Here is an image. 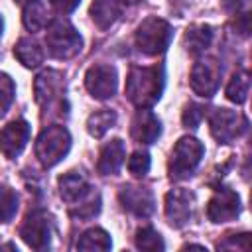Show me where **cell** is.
<instances>
[{"instance_id":"obj_1","label":"cell","mask_w":252,"mask_h":252,"mask_svg":"<svg viewBox=\"0 0 252 252\" xmlns=\"http://www.w3.org/2000/svg\"><path fill=\"white\" fill-rule=\"evenodd\" d=\"M163 91V67H132L126 77V96L138 108H148L159 100Z\"/></svg>"},{"instance_id":"obj_2","label":"cell","mask_w":252,"mask_h":252,"mask_svg":"<svg viewBox=\"0 0 252 252\" xmlns=\"http://www.w3.org/2000/svg\"><path fill=\"white\" fill-rule=\"evenodd\" d=\"M71 148V136L65 126H47L35 140V158L43 167L59 163Z\"/></svg>"},{"instance_id":"obj_3","label":"cell","mask_w":252,"mask_h":252,"mask_svg":"<svg viewBox=\"0 0 252 252\" xmlns=\"http://www.w3.org/2000/svg\"><path fill=\"white\" fill-rule=\"evenodd\" d=\"M45 45L55 59H71L81 51L83 39L67 20H55L47 28Z\"/></svg>"},{"instance_id":"obj_4","label":"cell","mask_w":252,"mask_h":252,"mask_svg":"<svg viewBox=\"0 0 252 252\" xmlns=\"http://www.w3.org/2000/svg\"><path fill=\"white\" fill-rule=\"evenodd\" d=\"M205 154L203 144L197 138L191 136H183L171 150V158H169V175L175 179H183L189 177L197 165L201 163Z\"/></svg>"},{"instance_id":"obj_5","label":"cell","mask_w":252,"mask_h":252,"mask_svg":"<svg viewBox=\"0 0 252 252\" xmlns=\"http://www.w3.org/2000/svg\"><path fill=\"white\" fill-rule=\"evenodd\" d=\"M171 41V28L161 18H146L136 30V45L146 55H159Z\"/></svg>"},{"instance_id":"obj_6","label":"cell","mask_w":252,"mask_h":252,"mask_svg":"<svg viewBox=\"0 0 252 252\" xmlns=\"http://www.w3.org/2000/svg\"><path fill=\"white\" fill-rule=\"evenodd\" d=\"M209 124H211V134L220 144H228V142L236 140L248 128V120L230 108H217L211 114Z\"/></svg>"},{"instance_id":"obj_7","label":"cell","mask_w":252,"mask_h":252,"mask_svg":"<svg viewBox=\"0 0 252 252\" xmlns=\"http://www.w3.org/2000/svg\"><path fill=\"white\" fill-rule=\"evenodd\" d=\"M220 65L217 59L213 57H205L201 61H197L191 69V77H189V83H191V89L199 94V96H213L215 91L219 89V83H220Z\"/></svg>"},{"instance_id":"obj_8","label":"cell","mask_w":252,"mask_h":252,"mask_svg":"<svg viewBox=\"0 0 252 252\" xmlns=\"http://www.w3.org/2000/svg\"><path fill=\"white\" fill-rule=\"evenodd\" d=\"M20 236L24 238V242L30 248L35 250H43L49 246L51 240V219L45 211L37 209L33 213H30L20 228Z\"/></svg>"},{"instance_id":"obj_9","label":"cell","mask_w":252,"mask_h":252,"mask_svg":"<svg viewBox=\"0 0 252 252\" xmlns=\"http://www.w3.org/2000/svg\"><path fill=\"white\" fill-rule=\"evenodd\" d=\"M240 213V197L236 191L228 187L217 189V193L211 197L207 205V217L213 222H228L236 219Z\"/></svg>"},{"instance_id":"obj_10","label":"cell","mask_w":252,"mask_h":252,"mask_svg":"<svg viewBox=\"0 0 252 252\" xmlns=\"http://www.w3.org/2000/svg\"><path fill=\"white\" fill-rule=\"evenodd\" d=\"M85 85L94 98H110L116 93L118 85L116 69L112 65H93L85 75Z\"/></svg>"},{"instance_id":"obj_11","label":"cell","mask_w":252,"mask_h":252,"mask_svg":"<svg viewBox=\"0 0 252 252\" xmlns=\"http://www.w3.org/2000/svg\"><path fill=\"white\" fill-rule=\"evenodd\" d=\"M191 207H193V193L177 187L171 189L165 195V219L173 228H181L191 219Z\"/></svg>"},{"instance_id":"obj_12","label":"cell","mask_w":252,"mask_h":252,"mask_svg":"<svg viewBox=\"0 0 252 252\" xmlns=\"http://www.w3.org/2000/svg\"><path fill=\"white\" fill-rule=\"evenodd\" d=\"M118 199L122 203V207L136 215V217H150L154 213V193L148 187L142 185H124L118 191Z\"/></svg>"},{"instance_id":"obj_13","label":"cell","mask_w":252,"mask_h":252,"mask_svg":"<svg viewBox=\"0 0 252 252\" xmlns=\"http://www.w3.org/2000/svg\"><path fill=\"white\" fill-rule=\"evenodd\" d=\"M28 140H30V124L26 120H14L6 124L0 132V152L8 159H14L26 148Z\"/></svg>"},{"instance_id":"obj_14","label":"cell","mask_w":252,"mask_h":252,"mask_svg":"<svg viewBox=\"0 0 252 252\" xmlns=\"http://www.w3.org/2000/svg\"><path fill=\"white\" fill-rule=\"evenodd\" d=\"M159 134H161V122H159V118L152 110L140 108L134 114V118H132L130 136L136 142H140V144H154Z\"/></svg>"},{"instance_id":"obj_15","label":"cell","mask_w":252,"mask_h":252,"mask_svg":"<svg viewBox=\"0 0 252 252\" xmlns=\"http://www.w3.org/2000/svg\"><path fill=\"white\" fill-rule=\"evenodd\" d=\"M33 91H35V100L41 106H47L49 102H53L61 91H63V77L59 71L55 69H47L43 73H39L35 77L33 83Z\"/></svg>"},{"instance_id":"obj_16","label":"cell","mask_w":252,"mask_h":252,"mask_svg":"<svg viewBox=\"0 0 252 252\" xmlns=\"http://www.w3.org/2000/svg\"><path fill=\"white\" fill-rule=\"evenodd\" d=\"M124 158H126V148H124V142L120 138H114V140L106 142L100 148V154H98V161H96L98 173L100 175H112V173H116L122 167Z\"/></svg>"},{"instance_id":"obj_17","label":"cell","mask_w":252,"mask_h":252,"mask_svg":"<svg viewBox=\"0 0 252 252\" xmlns=\"http://www.w3.org/2000/svg\"><path fill=\"white\" fill-rule=\"evenodd\" d=\"M89 191L91 187L87 183V177L81 171H67L65 175L59 177V195L67 203L81 201Z\"/></svg>"},{"instance_id":"obj_18","label":"cell","mask_w":252,"mask_h":252,"mask_svg":"<svg viewBox=\"0 0 252 252\" xmlns=\"http://www.w3.org/2000/svg\"><path fill=\"white\" fill-rule=\"evenodd\" d=\"M122 8H124L122 0H93L91 18L100 30H106L120 18Z\"/></svg>"},{"instance_id":"obj_19","label":"cell","mask_w":252,"mask_h":252,"mask_svg":"<svg viewBox=\"0 0 252 252\" xmlns=\"http://www.w3.org/2000/svg\"><path fill=\"white\" fill-rule=\"evenodd\" d=\"M213 39V30L211 26H205V24H199V26H191L185 35H183V45L185 49L191 53V55H199L203 53L209 43Z\"/></svg>"},{"instance_id":"obj_20","label":"cell","mask_w":252,"mask_h":252,"mask_svg":"<svg viewBox=\"0 0 252 252\" xmlns=\"http://www.w3.org/2000/svg\"><path fill=\"white\" fill-rule=\"evenodd\" d=\"M14 55L18 57V61L24 67H30V69L41 65V61H43V51H41L39 43L30 39V37H22L14 45Z\"/></svg>"},{"instance_id":"obj_21","label":"cell","mask_w":252,"mask_h":252,"mask_svg":"<svg viewBox=\"0 0 252 252\" xmlns=\"http://www.w3.org/2000/svg\"><path fill=\"white\" fill-rule=\"evenodd\" d=\"M116 124V112L110 108H100L96 112H93L87 120V130L91 136L94 138H102L112 126Z\"/></svg>"},{"instance_id":"obj_22","label":"cell","mask_w":252,"mask_h":252,"mask_svg":"<svg viewBox=\"0 0 252 252\" xmlns=\"http://www.w3.org/2000/svg\"><path fill=\"white\" fill-rule=\"evenodd\" d=\"M47 24H49V16H47V10L41 2L33 0L24 8V26L30 32H39Z\"/></svg>"},{"instance_id":"obj_23","label":"cell","mask_w":252,"mask_h":252,"mask_svg":"<svg viewBox=\"0 0 252 252\" xmlns=\"http://www.w3.org/2000/svg\"><path fill=\"white\" fill-rule=\"evenodd\" d=\"M112 246V240L106 230L102 228H89L83 232V236L77 242L79 250H108Z\"/></svg>"},{"instance_id":"obj_24","label":"cell","mask_w":252,"mask_h":252,"mask_svg":"<svg viewBox=\"0 0 252 252\" xmlns=\"http://www.w3.org/2000/svg\"><path fill=\"white\" fill-rule=\"evenodd\" d=\"M248 89H250V75H248V71H236L232 75V79L228 81V85H226V98L236 102V104H242L246 100Z\"/></svg>"},{"instance_id":"obj_25","label":"cell","mask_w":252,"mask_h":252,"mask_svg":"<svg viewBox=\"0 0 252 252\" xmlns=\"http://www.w3.org/2000/svg\"><path fill=\"white\" fill-rule=\"evenodd\" d=\"M136 246L140 250H163L165 244H163V238L158 230H154L152 226H144V228H138L136 232Z\"/></svg>"},{"instance_id":"obj_26","label":"cell","mask_w":252,"mask_h":252,"mask_svg":"<svg viewBox=\"0 0 252 252\" xmlns=\"http://www.w3.org/2000/svg\"><path fill=\"white\" fill-rule=\"evenodd\" d=\"M18 211V195L12 187L0 185V220L8 222Z\"/></svg>"},{"instance_id":"obj_27","label":"cell","mask_w":252,"mask_h":252,"mask_svg":"<svg viewBox=\"0 0 252 252\" xmlns=\"http://www.w3.org/2000/svg\"><path fill=\"white\" fill-rule=\"evenodd\" d=\"M100 211V197L96 193H87L83 199H81V205H77V209L71 211L73 217H79V219H91L94 217L96 213Z\"/></svg>"},{"instance_id":"obj_28","label":"cell","mask_w":252,"mask_h":252,"mask_svg":"<svg viewBox=\"0 0 252 252\" xmlns=\"http://www.w3.org/2000/svg\"><path fill=\"white\" fill-rule=\"evenodd\" d=\"M14 94H16L14 81L10 79V75L0 73V118L8 112V108L14 100Z\"/></svg>"},{"instance_id":"obj_29","label":"cell","mask_w":252,"mask_h":252,"mask_svg":"<svg viewBox=\"0 0 252 252\" xmlns=\"http://www.w3.org/2000/svg\"><path fill=\"white\" fill-rule=\"evenodd\" d=\"M150 165H152V161H150V156H148V152H134L132 156H130V159H128V171L134 175V177H142V175H146L148 171H150Z\"/></svg>"},{"instance_id":"obj_30","label":"cell","mask_w":252,"mask_h":252,"mask_svg":"<svg viewBox=\"0 0 252 252\" xmlns=\"http://www.w3.org/2000/svg\"><path fill=\"white\" fill-rule=\"evenodd\" d=\"M205 116V106L203 104H197V102H189L185 108H183V114H181V122L183 126L187 128H197L201 124Z\"/></svg>"},{"instance_id":"obj_31","label":"cell","mask_w":252,"mask_h":252,"mask_svg":"<svg viewBox=\"0 0 252 252\" xmlns=\"http://www.w3.org/2000/svg\"><path fill=\"white\" fill-rule=\"evenodd\" d=\"M49 2H51V6H53L59 14H69V12H73V10L79 6L81 0H49Z\"/></svg>"},{"instance_id":"obj_32","label":"cell","mask_w":252,"mask_h":252,"mask_svg":"<svg viewBox=\"0 0 252 252\" xmlns=\"http://www.w3.org/2000/svg\"><path fill=\"white\" fill-rule=\"evenodd\" d=\"M2 30H4V20H2V16H0V35H2Z\"/></svg>"},{"instance_id":"obj_33","label":"cell","mask_w":252,"mask_h":252,"mask_svg":"<svg viewBox=\"0 0 252 252\" xmlns=\"http://www.w3.org/2000/svg\"><path fill=\"white\" fill-rule=\"evenodd\" d=\"M16 2H20V4H30V2H33V0H16Z\"/></svg>"}]
</instances>
